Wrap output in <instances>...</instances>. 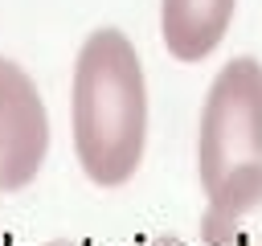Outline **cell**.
<instances>
[{"label":"cell","instance_id":"6da1fadb","mask_svg":"<svg viewBox=\"0 0 262 246\" xmlns=\"http://www.w3.org/2000/svg\"><path fill=\"white\" fill-rule=\"evenodd\" d=\"M70 127L82 172L98 189H119L139 172L147 144V82L131 37L94 29L74 61Z\"/></svg>","mask_w":262,"mask_h":246},{"label":"cell","instance_id":"7a4b0ae2","mask_svg":"<svg viewBox=\"0 0 262 246\" xmlns=\"http://www.w3.org/2000/svg\"><path fill=\"white\" fill-rule=\"evenodd\" d=\"M262 164V61L229 57L209 82L196 127L201 189H217L233 168Z\"/></svg>","mask_w":262,"mask_h":246},{"label":"cell","instance_id":"3957f363","mask_svg":"<svg viewBox=\"0 0 262 246\" xmlns=\"http://www.w3.org/2000/svg\"><path fill=\"white\" fill-rule=\"evenodd\" d=\"M49 152V111L37 82L12 61L0 57V193L25 189Z\"/></svg>","mask_w":262,"mask_h":246},{"label":"cell","instance_id":"277c9868","mask_svg":"<svg viewBox=\"0 0 262 246\" xmlns=\"http://www.w3.org/2000/svg\"><path fill=\"white\" fill-rule=\"evenodd\" d=\"M201 246H262V164L233 168L209 189Z\"/></svg>","mask_w":262,"mask_h":246},{"label":"cell","instance_id":"5b68a950","mask_svg":"<svg viewBox=\"0 0 262 246\" xmlns=\"http://www.w3.org/2000/svg\"><path fill=\"white\" fill-rule=\"evenodd\" d=\"M237 0H160V37L176 61H205L229 33Z\"/></svg>","mask_w":262,"mask_h":246},{"label":"cell","instance_id":"8992f818","mask_svg":"<svg viewBox=\"0 0 262 246\" xmlns=\"http://www.w3.org/2000/svg\"><path fill=\"white\" fill-rule=\"evenodd\" d=\"M143 246H176V242H168V238H160V242H143Z\"/></svg>","mask_w":262,"mask_h":246},{"label":"cell","instance_id":"52a82bcc","mask_svg":"<svg viewBox=\"0 0 262 246\" xmlns=\"http://www.w3.org/2000/svg\"><path fill=\"white\" fill-rule=\"evenodd\" d=\"M49 246H70V242H49Z\"/></svg>","mask_w":262,"mask_h":246}]
</instances>
